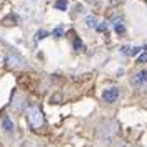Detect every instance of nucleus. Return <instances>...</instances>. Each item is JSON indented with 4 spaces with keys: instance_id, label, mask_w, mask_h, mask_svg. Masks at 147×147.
Masks as SVG:
<instances>
[{
    "instance_id": "1",
    "label": "nucleus",
    "mask_w": 147,
    "mask_h": 147,
    "mask_svg": "<svg viewBox=\"0 0 147 147\" xmlns=\"http://www.w3.org/2000/svg\"><path fill=\"white\" fill-rule=\"evenodd\" d=\"M27 119H28L30 126L33 127V129L41 127L43 126V122H45V119H43V113L40 111V107H36V106H30L27 109Z\"/></svg>"
},
{
    "instance_id": "2",
    "label": "nucleus",
    "mask_w": 147,
    "mask_h": 147,
    "mask_svg": "<svg viewBox=\"0 0 147 147\" xmlns=\"http://www.w3.org/2000/svg\"><path fill=\"white\" fill-rule=\"evenodd\" d=\"M5 63H7L8 68H12V69H17V68H22L23 66V58H22L18 53H15V51H10V53H7V56H5Z\"/></svg>"
},
{
    "instance_id": "3",
    "label": "nucleus",
    "mask_w": 147,
    "mask_h": 147,
    "mask_svg": "<svg viewBox=\"0 0 147 147\" xmlns=\"http://www.w3.org/2000/svg\"><path fill=\"white\" fill-rule=\"evenodd\" d=\"M117 98H119V89L117 88H107V89L102 91V99L106 101V102H109V104L116 102Z\"/></svg>"
},
{
    "instance_id": "4",
    "label": "nucleus",
    "mask_w": 147,
    "mask_h": 147,
    "mask_svg": "<svg viewBox=\"0 0 147 147\" xmlns=\"http://www.w3.org/2000/svg\"><path fill=\"white\" fill-rule=\"evenodd\" d=\"M132 84L137 88H142L147 84V69H140V71H137V73L134 74L132 78Z\"/></svg>"
},
{
    "instance_id": "5",
    "label": "nucleus",
    "mask_w": 147,
    "mask_h": 147,
    "mask_svg": "<svg viewBox=\"0 0 147 147\" xmlns=\"http://www.w3.org/2000/svg\"><path fill=\"white\" fill-rule=\"evenodd\" d=\"M2 129H3V131H5L7 134L15 132V124H13V121L10 119L8 116H5V117L2 119Z\"/></svg>"
},
{
    "instance_id": "6",
    "label": "nucleus",
    "mask_w": 147,
    "mask_h": 147,
    "mask_svg": "<svg viewBox=\"0 0 147 147\" xmlns=\"http://www.w3.org/2000/svg\"><path fill=\"white\" fill-rule=\"evenodd\" d=\"M55 8L60 10V12H65L68 8V0H56L55 2Z\"/></svg>"
},
{
    "instance_id": "7",
    "label": "nucleus",
    "mask_w": 147,
    "mask_h": 147,
    "mask_svg": "<svg viewBox=\"0 0 147 147\" xmlns=\"http://www.w3.org/2000/svg\"><path fill=\"white\" fill-rule=\"evenodd\" d=\"M114 30H116L117 35H122L124 32H126V27H124V23H122L121 20H116L114 22Z\"/></svg>"
},
{
    "instance_id": "8",
    "label": "nucleus",
    "mask_w": 147,
    "mask_h": 147,
    "mask_svg": "<svg viewBox=\"0 0 147 147\" xmlns=\"http://www.w3.org/2000/svg\"><path fill=\"white\" fill-rule=\"evenodd\" d=\"M86 25L89 28H96V25H98V18H96L94 15H88L86 17Z\"/></svg>"
},
{
    "instance_id": "9",
    "label": "nucleus",
    "mask_w": 147,
    "mask_h": 147,
    "mask_svg": "<svg viewBox=\"0 0 147 147\" xmlns=\"http://www.w3.org/2000/svg\"><path fill=\"white\" fill-rule=\"evenodd\" d=\"M47 36H48L47 30H38L36 35H35V40H43V38H47Z\"/></svg>"
},
{
    "instance_id": "10",
    "label": "nucleus",
    "mask_w": 147,
    "mask_h": 147,
    "mask_svg": "<svg viewBox=\"0 0 147 147\" xmlns=\"http://www.w3.org/2000/svg\"><path fill=\"white\" fill-rule=\"evenodd\" d=\"M53 36H56V38H61V36H63V27H61V25H58V27L53 30Z\"/></svg>"
},
{
    "instance_id": "11",
    "label": "nucleus",
    "mask_w": 147,
    "mask_h": 147,
    "mask_svg": "<svg viewBox=\"0 0 147 147\" xmlns=\"http://www.w3.org/2000/svg\"><path fill=\"white\" fill-rule=\"evenodd\" d=\"M96 30H98V32H106V30H107V23H106V22H98Z\"/></svg>"
},
{
    "instance_id": "12",
    "label": "nucleus",
    "mask_w": 147,
    "mask_h": 147,
    "mask_svg": "<svg viewBox=\"0 0 147 147\" xmlns=\"http://www.w3.org/2000/svg\"><path fill=\"white\" fill-rule=\"evenodd\" d=\"M73 48L76 50V51H80L81 48H83V43H81L80 38H74V41H73Z\"/></svg>"
},
{
    "instance_id": "13",
    "label": "nucleus",
    "mask_w": 147,
    "mask_h": 147,
    "mask_svg": "<svg viewBox=\"0 0 147 147\" xmlns=\"http://www.w3.org/2000/svg\"><path fill=\"white\" fill-rule=\"evenodd\" d=\"M137 61H139V63H147V51L140 55L139 58H137Z\"/></svg>"
},
{
    "instance_id": "14",
    "label": "nucleus",
    "mask_w": 147,
    "mask_h": 147,
    "mask_svg": "<svg viewBox=\"0 0 147 147\" xmlns=\"http://www.w3.org/2000/svg\"><path fill=\"white\" fill-rule=\"evenodd\" d=\"M140 50H142V48H139V47H136V48H132V50H131V53L129 55H132V56H136V55L139 53Z\"/></svg>"
},
{
    "instance_id": "15",
    "label": "nucleus",
    "mask_w": 147,
    "mask_h": 147,
    "mask_svg": "<svg viewBox=\"0 0 147 147\" xmlns=\"http://www.w3.org/2000/svg\"><path fill=\"white\" fill-rule=\"evenodd\" d=\"M129 50H131L129 47H122V48H121V53H124V55H129V53H131Z\"/></svg>"
}]
</instances>
